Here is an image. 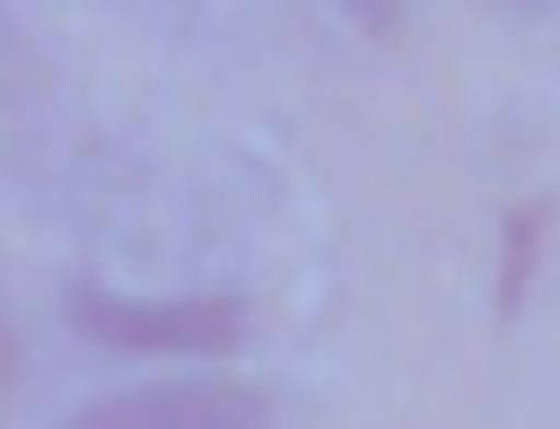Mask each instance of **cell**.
I'll return each instance as SVG.
<instances>
[{"mask_svg":"<svg viewBox=\"0 0 560 429\" xmlns=\"http://www.w3.org/2000/svg\"><path fill=\"white\" fill-rule=\"evenodd\" d=\"M61 324L88 333L96 350H149V359H219V350L245 341V306L236 298H210V289L140 298V289L70 280L61 289Z\"/></svg>","mask_w":560,"mask_h":429,"instance_id":"cell-1","label":"cell"},{"mask_svg":"<svg viewBox=\"0 0 560 429\" xmlns=\"http://www.w3.org/2000/svg\"><path fill=\"white\" fill-rule=\"evenodd\" d=\"M61 429H262V394L254 385H228V376L131 385V394H105V403L70 411Z\"/></svg>","mask_w":560,"mask_h":429,"instance_id":"cell-2","label":"cell"},{"mask_svg":"<svg viewBox=\"0 0 560 429\" xmlns=\"http://www.w3.org/2000/svg\"><path fill=\"white\" fill-rule=\"evenodd\" d=\"M499 236H508V254H499V315H516V306H525V280H534V236H542V201H516V210L499 219Z\"/></svg>","mask_w":560,"mask_h":429,"instance_id":"cell-3","label":"cell"},{"mask_svg":"<svg viewBox=\"0 0 560 429\" xmlns=\"http://www.w3.org/2000/svg\"><path fill=\"white\" fill-rule=\"evenodd\" d=\"M341 9H350V18H359V26H368V35H394V26H402V9H411V0H341Z\"/></svg>","mask_w":560,"mask_h":429,"instance_id":"cell-4","label":"cell"},{"mask_svg":"<svg viewBox=\"0 0 560 429\" xmlns=\"http://www.w3.org/2000/svg\"><path fill=\"white\" fill-rule=\"evenodd\" d=\"M508 9H551V0H508Z\"/></svg>","mask_w":560,"mask_h":429,"instance_id":"cell-5","label":"cell"}]
</instances>
